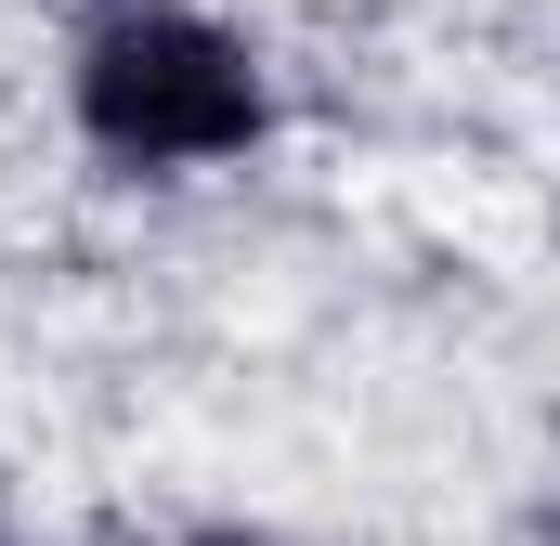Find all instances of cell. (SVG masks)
<instances>
[{
    "mask_svg": "<svg viewBox=\"0 0 560 546\" xmlns=\"http://www.w3.org/2000/svg\"><path fill=\"white\" fill-rule=\"evenodd\" d=\"M66 13H79V26H105V13H143V0H66Z\"/></svg>",
    "mask_w": 560,
    "mask_h": 546,
    "instance_id": "cell-4",
    "label": "cell"
},
{
    "mask_svg": "<svg viewBox=\"0 0 560 546\" xmlns=\"http://www.w3.org/2000/svg\"><path fill=\"white\" fill-rule=\"evenodd\" d=\"M183 546H300V534H275V521H196Z\"/></svg>",
    "mask_w": 560,
    "mask_h": 546,
    "instance_id": "cell-3",
    "label": "cell"
},
{
    "mask_svg": "<svg viewBox=\"0 0 560 546\" xmlns=\"http://www.w3.org/2000/svg\"><path fill=\"white\" fill-rule=\"evenodd\" d=\"M495 546H560V468H535V482L509 495V521H495Z\"/></svg>",
    "mask_w": 560,
    "mask_h": 546,
    "instance_id": "cell-2",
    "label": "cell"
},
{
    "mask_svg": "<svg viewBox=\"0 0 560 546\" xmlns=\"http://www.w3.org/2000/svg\"><path fill=\"white\" fill-rule=\"evenodd\" d=\"M66 131L131 182L235 169L275 143V66L209 0H143V13H105L66 39Z\"/></svg>",
    "mask_w": 560,
    "mask_h": 546,
    "instance_id": "cell-1",
    "label": "cell"
},
{
    "mask_svg": "<svg viewBox=\"0 0 560 546\" xmlns=\"http://www.w3.org/2000/svg\"><path fill=\"white\" fill-rule=\"evenodd\" d=\"M0 546H13V534H0Z\"/></svg>",
    "mask_w": 560,
    "mask_h": 546,
    "instance_id": "cell-5",
    "label": "cell"
}]
</instances>
